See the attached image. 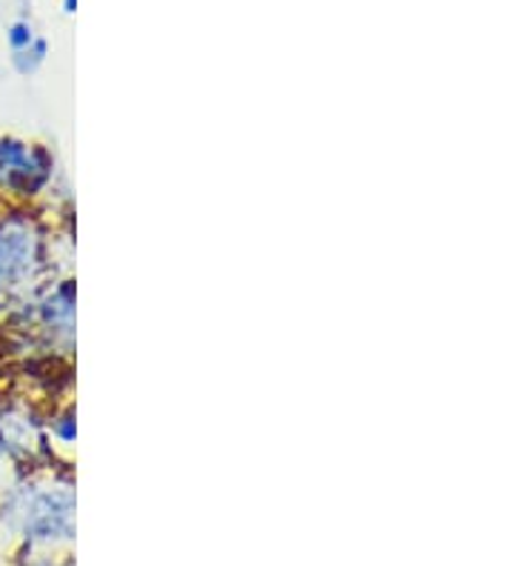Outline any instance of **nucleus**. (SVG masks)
<instances>
[{"label":"nucleus","mask_w":514,"mask_h":566,"mask_svg":"<svg viewBox=\"0 0 514 566\" xmlns=\"http://www.w3.org/2000/svg\"><path fill=\"white\" fill-rule=\"evenodd\" d=\"M49 178V164L38 144H27L12 135H0V195L21 201L43 189Z\"/></svg>","instance_id":"obj_2"},{"label":"nucleus","mask_w":514,"mask_h":566,"mask_svg":"<svg viewBox=\"0 0 514 566\" xmlns=\"http://www.w3.org/2000/svg\"><path fill=\"white\" fill-rule=\"evenodd\" d=\"M38 263V235L21 212H0V304L29 281Z\"/></svg>","instance_id":"obj_1"}]
</instances>
